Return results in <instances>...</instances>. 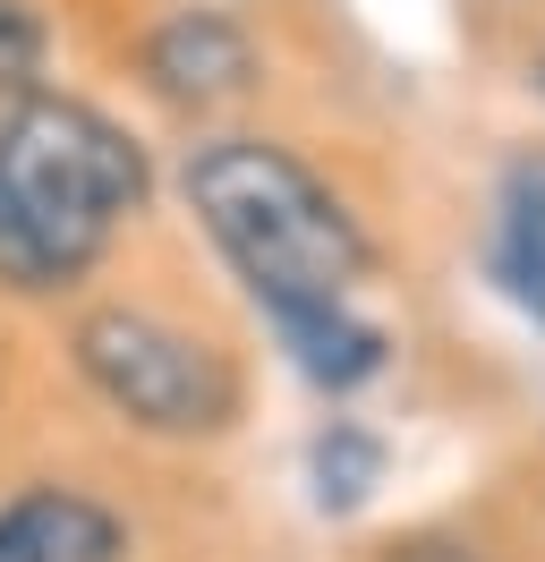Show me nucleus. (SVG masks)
Listing matches in <instances>:
<instances>
[{
  "label": "nucleus",
  "instance_id": "f257e3e1",
  "mask_svg": "<svg viewBox=\"0 0 545 562\" xmlns=\"http://www.w3.org/2000/svg\"><path fill=\"white\" fill-rule=\"evenodd\" d=\"M145 154L120 120L68 94H9L0 103V281L60 290L86 273L111 231L145 205Z\"/></svg>",
  "mask_w": 545,
  "mask_h": 562
},
{
  "label": "nucleus",
  "instance_id": "f03ea898",
  "mask_svg": "<svg viewBox=\"0 0 545 562\" xmlns=\"http://www.w3.org/2000/svg\"><path fill=\"white\" fill-rule=\"evenodd\" d=\"M188 205H197V222L213 231V247L238 265V281L256 290V307L272 324L349 307V290L367 273V231L349 222V205L290 145H265V137L197 145Z\"/></svg>",
  "mask_w": 545,
  "mask_h": 562
},
{
  "label": "nucleus",
  "instance_id": "7ed1b4c3",
  "mask_svg": "<svg viewBox=\"0 0 545 562\" xmlns=\"http://www.w3.org/2000/svg\"><path fill=\"white\" fill-rule=\"evenodd\" d=\"M77 367L145 435H213L238 409V384L222 367V350L179 333L170 316H145V307H94L77 324Z\"/></svg>",
  "mask_w": 545,
  "mask_h": 562
},
{
  "label": "nucleus",
  "instance_id": "20e7f679",
  "mask_svg": "<svg viewBox=\"0 0 545 562\" xmlns=\"http://www.w3.org/2000/svg\"><path fill=\"white\" fill-rule=\"evenodd\" d=\"M145 77H154L163 103H188V111L231 103V94L256 86V43L238 35L222 9H179L170 26L145 35Z\"/></svg>",
  "mask_w": 545,
  "mask_h": 562
},
{
  "label": "nucleus",
  "instance_id": "39448f33",
  "mask_svg": "<svg viewBox=\"0 0 545 562\" xmlns=\"http://www.w3.org/2000/svg\"><path fill=\"white\" fill-rule=\"evenodd\" d=\"M120 554H129V528L68 486H34L18 503H0V562H120Z\"/></svg>",
  "mask_w": 545,
  "mask_h": 562
},
{
  "label": "nucleus",
  "instance_id": "423d86ee",
  "mask_svg": "<svg viewBox=\"0 0 545 562\" xmlns=\"http://www.w3.org/2000/svg\"><path fill=\"white\" fill-rule=\"evenodd\" d=\"M494 265H503L511 299L545 324V154L511 162V179H503V239H494Z\"/></svg>",
  "mask_w": 545,
  "mask_h": 562
},
{
  "label": "nucleus",
  "instance_id": "0eeeda50",
  "mask_svg": "<svg viewBox=\"0 0 545 562\" xmlns=\"http://www.w3.org/2000/svg\"><path fill=\"white\" fill-rule=\"evenodd\" d=\"M43 69V18L26 0H0V94H26Z\"/></svg>",
  "mask_w": 545,
  "mask_h": 562
},
{
  "label": "nucleus",
  "instance_id": "6e6552de",
  "mask_svg": "<svg viewBox=\"0 0 545 562\" xmlns=\"http://www.w3.org/2000/svg\"><path fill=\"white\" fill-rule=\"evenodd\" d=\"M383 562H477L469 546H452V537H409V546H392Z\"/></svg>",
  "mask_w": 545,
  "mask_h": 562
}]
</instances>
